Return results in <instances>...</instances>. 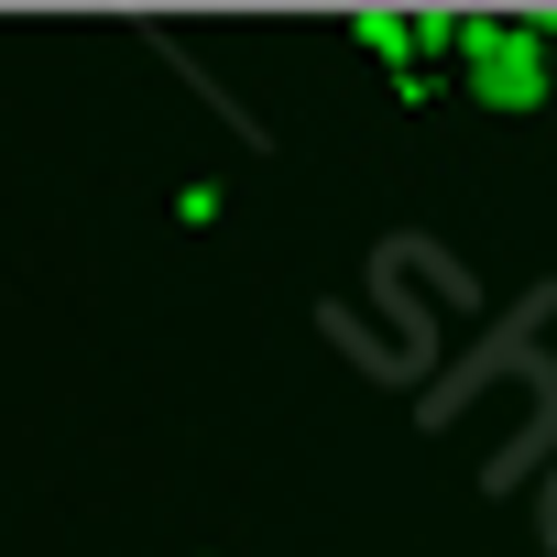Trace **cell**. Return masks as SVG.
<instances>
[{
	"label": "cell",
	"mask_w": 557,
	"mask_h": 557,
	"mask_svg": "<svg viewBox=\"0 0 557 557\" xmlns=\"http://www.w3.org/2000/svg\"><path fill=\"white\" fill-rule=\"evenodd\" d=\"M470 66V99L481 110H546V55H535V23H459L448 45Z\"/></svg>",
	"instance_id": "cell-1"
},
{
	"label": "cell",
	"mask_w": 557,
	"mask_h": 557,
	"mask_svg": "<svg viewBox=\"0 0 557 557\" xmlns=\"http://www.w3.org/2000/svg\"><path fill=\"white\" fill-rule=\"evenodd\" d=\"M361 45H372V55H383V66H416V34H405V23H394V12H372V23H361Z\"/></svg>",
	"instance_id": "cell-2"
},
{
	"label": "cell",
	"mask_w": 557,
	"mask_h": 557,
	"mask_svg": "<svg viewBox=\"0 0 557 557\" xmlns=\"http://www.w3.org/2000/svg\"><path fill=\"white\" fill-rule=\"evenodd\" d=\"M535 55H546V88H557V23H535Z\"/></svg>",
	"instance_id": "cell-3"
}]
</instances>
